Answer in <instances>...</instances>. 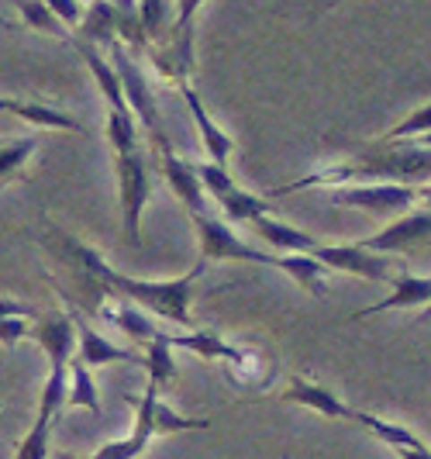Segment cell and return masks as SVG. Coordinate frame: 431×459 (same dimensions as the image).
Listing matches in <instances>:
<instances>
[{
    "label": "cell",
    "mask_w": 431,
    "mask_h": 459,
    "mask_svg": "<svg viewBox=\"0 0 431 459\" xmlns=\"http://www.w3.org/2000/svg\"><path fill=\"white\" fill-rule=\"evenodd\" d=\"M59 242H63V255L73 263V270L80 273V280L93 283L97 307L111 294V298L128 300V304H135L142 311H152V315H159V318L173 325H183V328L194 325V318H190V298H194L197 276L204 273V263H197L190 273L177 276V280H138V276H125L111 270L91 246H83V242H76L69 235H59Z\"/></svg>",
    "instance_id": "cell-1"
},
{
    "label": "cell",
    "mask_w": 431,
    "mask_h": 459,
    "mask_svg": "<svg viewBox=\"0 0 431 459\" xmlns=\"http://www.w3.org/2000/svg\"><path fill=\"white\" fill-rule=\"evenodd\" d=\"M108 48H111V66H114V73H117V80H121V93H125L128 111L138 115V121L149 128V135H152V142H156V149H169V138H166L162 121H159V104H156V97H152V87H149L145 69L138 66L135 56L121 46V42H111Z\"/></svg>",
    "instance_id": "cell-2"
},
{
    "label": "cell",
    "mask_w": 431,
    "mask_h": 459,
    "mask_svg": "<svg viewBox=\"0 0 431 459\" xmlns=\"http://www.w3.org/2000/svg\"><path fill=\"white\" fill-rule=\"evenodd\" d=\"M117 160V190H121V225L125 238L138 246V225H142V211L149 204L152 194V173H149V156L138 149L128 156H114Z\"/></svg>",
    "instance_id": "cell-3"
},
{
    "label": "cell",
    "mask_w": 431,
    "mask_h": 459,
    "mask_svg": "<svg viewBox=\"0 0 431 459\" xmlns=\"http://www.w3.org/2000/svg\"><path fill=\"white\" fill-rule=\"evenodd\" d=\"M201 11V4H180L173 7L177 22L169 28L166 42L152 46V63L166 80H173L177 87H186V76L194 69V14Z\"/></svg>",
    "instance_id": "cell-4"
},
{
    "label": "cell",
    "mask_w": 431,
    "mask_h": 459,
    "mask_svg": "<svg viewBox=\"0 0 431 459\" xmlns=\"http://www.w3.org/2000/svg\"><path fill=\"white\" fill-rule=\"evenodd\" d=\"M197 177H201V184H204V194H211V197L221 204L228 221H255V218L270 214V201L259 197V194L242 190V186L231 180V173L221 169V166L201 162V166H197Z\"/></svg>",
    "instance_id": "cell-5"
},
{
    "label": "cell",
    "mask_w": 431,
    "mask_h": 459,
    "mask_svg": "<svg viewBox=\"0 0 431 459\" xmlns=\"http://www.w3.org/2000/svg\"><path fill=\"white\" fill-rule=\"evenodd\" d=\"M194 218V229H197V238H201V263H211V259H231V263H259V266H272V255L276 253H263V249H252L246 246L235 231L228 229L225 221L211 218V214H190Z\"/></svg>",
    "instance_id": "cell-6"
},
{
    "label": "cell",
    "mask_w": 431,
    "mask_h": 459,
    "mask_svg": "<svg viewBox=\"0 0 431 459\" xmlns=\"http://www.w3.org/2000/svg\"><path fill=\"white\" fill-rule=\"evenodd\" d=\"M328 201L339 207H363L376 214H397L408 211L418 201V190L408 184H352V186H332Z\"/></svg>",
    "instance_id": "cell-7"
},
{
    "label": "cell",
    "mask_w": 431,
    "mask_h": 459,
    "mask_svg": "<svg viewBox=\"0 0 431 459\" xmlns=\"http://www.w3.org/2000/svg\"><path fill=\"white\" fill-rule=\"evenodd\" d=\"M311 255L324 270H341V273H352L359 280H390L393 283V276H397V266H393L390 255L366 253L359 242H352V246H318Z\"/></svg>",
    "instance_id": "cell-8"
},
{
    "label": "cell",
    "mask_w": 431,
    "mask_h": 459,
    "mask_svg": "<svg viewBox=\"0 0 431 459\" xmlns=\"http://www.w3.org/2000/svg\"><path fill=\"white\" fill-rule=\"evenodd\" d=\"M431 242V211H418V214H404L397 221H390L380 229L373 238L359 242L366 253L376 255H397V253H414L418 246Z\"/></svg>",
    "instance_id": "cell-9"
},
{
    "label": "cell",
    "mask_w": 431,
    "mask_h": 459,
    "mask_svg": "<svg viewBox=\"0 0 431 459\" xmlns=\"http://www.w3.org/2000/svg\"><path fill=\"white\" fill-rule=\"evenodd\" d=\"M69 318L76 325V356L73 359H80L87 369H97V367H111V363H132V367H142L145 359L132 352V349H121V345H114L111 339H104L93 325H87L76 311H69Z\"/></svg>",
    "instance_id": "cell-10"
},
{
    "label": "cell",
    "mask_w": 431,
    "mask_h": 459,
    "mask_svg": "<svg viewBox=\"0 0 431 459\" xmlns=\"http://www.w3.org/2000/svg\"><path fill=\"white\" fill-rule=\"evenodd\" d=\"M28 335L46 349L48 369H66L76 356V325L69 315H46L35 328H28Z\"/></svg>",
    "instance_id": "cell-11"
},
{
    "label": "cell",
    "mask_w": 431,
    "mask_h": 459,
    "mask_svg": "<svg viewBox=\"0 0 431 459\" xmlns=\"http://www.w3.org/2000/svg\"><path fill=\"white\" fill-rule=\"evenodd\" d=\"M159 156H162V177H166V184L177 190L183 207L190 214H204V184L197 177V166L180 160L173 149H159Z\"/></svg>",
    "instance_id": "cell-12"
},
{
    "label": "cell",
    "mask_w": 431,
    "mask_h": 459,
    "mask_svg": "<svg viewBox=\"0 0 431 459\" xmlns=\"http://www.w3.org/2000/svg\"><path fill=\"white\" fill-rule=\"evenodd\" d=\"M183 91V100H186V108H190V117H194V125H197V132H201V142H204L207 156H211V162L214 166H221V169H228V160H231V138H228L225 128H218L214 125V117L207 115L204 100H201V93L194 91L190 83L186 87H180Z\"/></svg>",
    "instance_id": "cell-13"
},
{
    "label": "cell",
    "mask_w": 431,
    "mask_h": 459,
    "mask_svg": "<svg viewBox=\"0 0 431 459\" xmlns=\"http://www.w3.org/2000/svg\"><path fill=\"white\" fill-rule=\"evenodd\" d=\"M252 229H255V235H259L270 249H276V255H311L321 246L315 235L294 229V225H287V221H272L270 214L255 218Z\"/></svg>",
    "instance_id": "cell-14"
},
{
    "label": "cell",
    "mask_w": 431,
    "mask_h": 459,
    "mask_svg": "<svg viewBox=\"0 0 431 459\" xmlns=\"http://www.w3.org/2000/svg\"><path fill=\"white\" fill-rule=\"evenodd\" d=\"M421 304H431V276L397 273L393 276V294L384 298L380 304H369V307H363V311H356V318H373V315H384V311L421 307Z\"/></svg>",
    "instance_id": "cell-15"
},
{
    "label": "cell",
    "mask_w": 431,
    "mask_h": 459,
    "mask_svg": "<svg viewBox=\"0 0 431 459\" xmlns=\"http://www.w3.org/2000/svg\"><path fill=\"white\" fill-rule=\"evenodd\" d=\"M283 401H287V404H300V408H311V411L324 414V418H345V421H349V414H352V408L341 404L328 387H321L315 380H304V377H294V380L287 384Z\"/></svg>",
    "instance_id": "cell-16"
},
{
    "label": "cell",
    "mask_w": 431,
    "mask_h": 459,
    "mask_svg": "<svg viewBox=\"0 0 431 459\" xmlns=\"http://www.w3.org/2000/svg\"><path fill=\"white\" fill-rule=\"evenodd\" d=\"M138 408H145V414H149V421H152V432L156 436H169V432H194V429H211V421L207 418H183V414H177L169 404H162L159 401V387H145V394H142V401H138Z\"/></svg>",
    "instance_id": "cell-17"
},
{
    "label": "cell",
    "mask_w": 431,
    "mask_h": 459,
    "mask_svg": "<svg viewBox=\"0 0 431 459\" xmlns=\"http://www.w3.org/2000/svg\"><path fill=\"white\" fill-rule=\"evenodd\" d=\"M169 345L173 349H190L197 352L201 359H228V363H246V352L228 345L218 332L211 328H197V332H183V335H169Z\"/></svg>",
    "instance_id": "cell-18"
},
{
    "label": "cell",
    "mask_w": 431,
    "mask_h": 459,
    "mask_svg": "<svg viewBox=\"0 0 431 459\" xmlns=\"http://www.w3.org/2000/svg\"><path fill=\"white\" fill-rule=\"evenodd\" d=\"M7 115L22 117L35 128H56V132H83V121H76L73 115L59 111V108H48V104H35V100H18L11 97V108Z\"/></svg>",
    "instance_id": "cell-19"
},
{
    "label": "cell",
    "mask_w": 431,
    "mask_h": 459,
    "mask_svg": "<svg viewBox=\"0 0 431 459\" xmlns=\"http://www.w3.org/2000/svg\"><path fill=\"white\" fill-rule=\"evenodd\" d=\"M104 318L111 325H117L128 339H135V342H152V339H159L162 332L156 328V325L145 318V311L142 307H135V304H128V300H117V304H111V307H97Z\"/></svg>",
    "instance_id": "cell-20"
},
{
    "label": "cell",
    "mask_w": 431,
    "mask_h": 459,
    "mask_svg": "<svg viewBox=\"0 0 431 459\" xmlns=\"http://www.w3.org/2000/svg\"><path fill=\"white\" fill-rule=\"evenodd\" d=\"M272 266L283 270L287 276H294L304 290H311L315 298H324V266L315 255H272Z\"/></svg>",
    "instance_id": "cell-21"
},
{
    "label": "cell",
    "mask_w": 431,
    "mask_h": 459,
    "mask_svg": "<svg viewBox=\"0 0 431 459\" xmlns=\"http://www.w3.org/2000/svg\"><path fill=\"white\" fill-rule=\"evenodd\" d=\"M349 421H356V425H363V429H369L373 436H380L397 453V449H425V442L414 436L410 429H401V425H393V421H384V418H376V414H366V411H356L352 408V414H349Z\"/></svg>",
    "instance_id": "cell-22"
},
{
    "label": "cell",
    "mask_w": 431,
    "mask_h": 459,
    "mask_svg": "<svg viewBox=\"0 0 431 459\" xmlns=\"http://www.w3.org/2000/svg\"><path fill=\"white\" fill-rule=\"evenodd\" d=\"M142 359H145L142 367L149 369V384L152 387H162V384L177 380V359H173V345H169L166 332H162L159 339H152V342L145 345V356Z\"/></svg>",
    "instance_id": "cell-23"
},
{
    "label": "cell",
    "mask_w": 431,
    "mask_h": 459,
    "mask_svg": "<svg viewBox=\"0 0 431 459\" xmlns=\"http://www.w3.org/2000/svg\"><path fill=\"white\" fill-rule=\"evenodd\" d=\"M80 42H87V46H111L117 42V35H114V7L111 4H93L83 11V22H80Z\"/></svg>",
    "instance_id": "cell-24"
},
{
    "label": "cell",
    "mask_w": 431,
    "mask_h": 459,
    "mask_svg": "<svg viewBox=\"0 0 431 459\" xmlns=\"http://www.w3.org/2000/svg\"><path fill=\"white\" fill-rule=\"evenodd\" d=\"M69 408H87L91 414H100V394L93 387L91 369L80 359H69V391H66Z\"/></svg>",
    "instance_id": "cell-25"
},
{
    "label": "cell",
    "mask_w": 431,
    "mask_h": 459,
    "mask_svg": "<svg viewBox=\"0 0 431 459\" xmlns=\"http://www.w3.org/2000/svg\"><path fill=\"white\" fill-rule=\"evenodd\" d=\"M66 391H69V367L48 369V380H46V387H42V397H39V418H35V421L52 425V418L66 404Z\"/></svg>",
    "instance_id": "cell-26"
},
{
    "label": "cell",
    "mask_w": 431,
    "mask_h": 459,
    "mask_svg": "<svg viewBox=\"0 0 431 459\" xmlns=\"http://www.w3.org/2000/svg\"><path fill=\"white\" fill-rule=\"evenodd\" d=\"M138 24H142V35H145V42L149 48L166 42V35H169V18H173V7L169 4H138Z\"/></svg>",
    "instance_id": "cell-27"
},
{
    "label": "cell",
    "mask_w": 431,
    "mask_h": 459,
    "mask_svg": "<svg viewBox=\"0 0 431 459\" xmlns=\"http://www.w3.org/2000/svg\"><path fill=\"white\" fill-rule=\"evenodd\" d=\"M108 142H111L114 156L138 152V125L132 111H111V117H108Z\"/></svg>",
    "instance_id": "cell-28"
},
{
    "label": "cell",
    "mask_w": 431,
    "mask_h": 459,
    "mask_svg": "<svg viewBox=\"0 0 431 459\" xmlns=\"http://www.w3.org/2000/svg\"><path fill=\"white\" fill-rule=\"evenodd\" d=\"M18 11H22V18H24L28 28H35V31H42V35H52V39H63V42L69 39V31L56 22V14L48 11V4H39V0H22V4H18Z\"/></svg>",
    "instance_id": "cell-29"
},
{
    "label": "cell",
    "mask_w": 431,
    "mask_h": 459,
    "mask_svg": "<svg viewBox=\"0 0 431 459\" xmlns=\"http://www.w3.org/2000/svg\"><path fill=\"white\" fill-rule=\"evenodd\" d=\"M35 145H39V138H31V135L0 145V184H7L11 177L22 173V166L28 162V156L35 152Z\"/></svg>",
    "instance_id": "cell-30"
},
{
    "label": "cell",
    "mask_w": 431,
    "mask_h": 459,
    "mask_svg": "<svg viewBox=\"0 0 431 459\" xmlns=\"http://www.w3.org/2000/svg\"><path fill=\"white\" fill-rule=\"evenodd\" d=\"M431 132V104L428 108H418V111H410L408 121H401L397 128H390V132H384L380 135V142L384 145H393L397 138H421Z\"/></svg>",
    "instance_id": "cell-31"
},
{
    "label": "cell",
    "mask_w": 431,
    "mask_h": 459,
    "mask_svg": "<svg viewBox=\"0 0 431 459\" xmlns=\"http://www.w3.org/2000/svg\"><path fill=\"white\" fill-rule=\"evenodd\" d=\"M48 438H52V425H46V421H35V425L28 429V436L22 438L18 456H14V459H48V456H52Z\"/></svg>",
    "instance_id": "cell-32"
},
{
    "label": "cell",
    "mask_w": 431,
    "mask_h": 459,
    "mask_svg": "<svg viewBox=\"0 0 431 459\" xmlns=\"http://www.w3.org/2000/svg\"><path fill=\"white\" fill-rule=\"evenodd\" d=\"M48 11L56 14V22L63 24V28H80V22H83V7H80V4L52 0V4H48Z\"/></svg>",
    "instance_id": "cell-33"
},
{
    "label": "cell",
    "mask_w": 431,
    "mask_h": 459,
    "mask_svg": "<svg viewBox=\"0 0 431 459\" xmlns=\"http://www.w3.org/2000/svg\"><path fill=\"white\" fill-rule=\"evenodd\" d=\"M28 335V322L24 318H4L0 322V345H18Z\"/></svg>",
    "instance_id": "cell-34"
},
{
    "label": "cell",
    "mask_w": 431,
    "mask_h": 459,
    "mask_svg": "<svg viewBox=\"0 0 431 459\" xmlns=\"http://www.w3.org/2000/svg\"><path fill=\"white\" fill-rule=\"evenodd\" d=\"M35 311H31V304H22V300H11V298H0V322L4 318H31Z\"/></svg>",
    "instance_id": "cell-35"
},
{
    "label": "cell",
    "mask_w": 431,
    "mask_h": 459,
    "mask_svg": "<svg viewBox=\"0 0 431 459\" xmlns=\"http://www.w3.org/2000/svg\"><path fill=\"white\" fill-rule=\"evenodd\" d=\"M397 456L401 459H431V449L425 446V449H397Z\"/></svg>",
    "instance_id": "cell-36"
},
{
    "label": "cell",
    "mask_w": 431,
    "mask_h": 459,
    "mask_svg": "<svg viewBox=\"0 0 431 459\" xmlns=\"http://www.w3.org/2000/svg\"><path fill=\"white\" fill-rule=\"evenodd\" d=\"M418 197H421V201H425V204H428V207H425V211H431V184H425V186H421V190H418Z\"/></svg>",
    "instance_id": "cell-37"
},
{
    "label": "cell",
    "mask_w": 431,
    "mask_h": 459,
    "mask_svg": "<svg viewBox=\"0 0 431 459\" xmlns=\"http://www.w3.org/2000/svg\"><path fill=\"white\" fill-rule=\"evenodd\" d=\"M7 108H11V97H0V115H7Z\"/></svg>",
    "instance_id": "cell-38"
},
{
    "label": "cell",
    "mask_w": 431,
    "mask_h": 459,
    "mask_svg": "<svg viewBox=\"0 0 431 459\" xmlns=\"http://www.w3.org/2000/svg\"><path fill=\"white\" fill-rule=\"evenodd\" d=\"M56 459H80V456H69V453H59Z\"/></svg>",
    "instance_id": "cell-39"
},
{
    "label": "cell",
    "mask_w": 431,
    "mask_h": 459,
    "mask_svg": "<svg viewBox=\"0 0 431 459\" xmlns=\"http://www.w3.org/2000/svg\"><path fill=\"white\" fill-rule=\"evenodd\" d=\"M425 318H431V304H428V311H425Z\"/></svg>",
    "instance_id": "cell-40"
}]
</instances>
